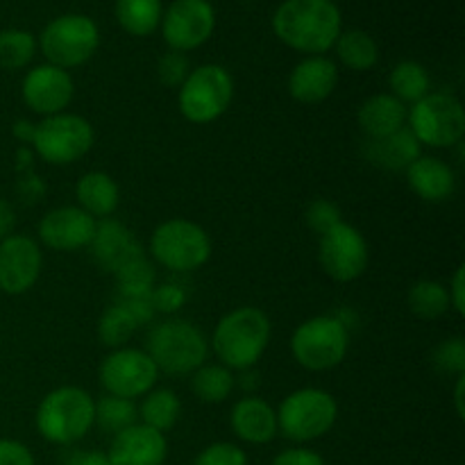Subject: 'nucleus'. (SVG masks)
<instances>
[{
  "label": "nucleus",
  "mask_w": 465,
  "mask_h": 465,
  "mask_svg": "<svg viewBox=\"0 0 465 465\" xmlns=\"http://www.w3.org/2000/svg\"><path fill=\"white\" fill-rule=\"evenodd\" d=\"M100 386L109 395L136 400L148 395L157 384V366L148 352L136 348H118L100 363Z\"/></svg>",
  "instance_id": "f8f14e48"
},
{
  "label": "nucleus",
  "mask_w": 465,
  "mask_h": 465,
  "mask_svg": "<svg viewBox=\"0 0 465 465\" xmlns=\"http://www.w3.org/2000/svg\"><path fill=\"white\" fill-rule=\"evenodd\" d=\"M77 207L94 218H109L118 209L121 191L112 175L103 171H91L82 175L75 184Z\"/></svg>",
  "instance_id": "b1692460"
},
{
  "label": "nucleus",
  "mask_w": 465,
  "mask_h": 465,
  "mask_svg": "<svg viewBox=\"0 0 465 465\" xmlns=\"http://www.w3.org/2000/svg\"><path fill=\"white\" fill-rule=\"evenodd\" d=\"M409 130L418 143L430 148H452L465 134V109L452 94H427L407 112Z\"/></svg>",
  "instance_id": "9d476101"
},
{
  "label": "nucleus",
  "mask_w": 465,
  "mask_h": 465,
  "mask_svg": "<svg viewBox=\"0 0 465 465\" xmlns=\"http://www.w3.org/2000/svg\"><path fill=\"white\" fill-rule=\"evenodd\" d=\"M193 465H248V454L234 443H212L195 457Z\"/></svg>",
  "instance_id": "4c0bfd02"
},
{
  "label": "nucleus",
  "mask_w": 465,
  "mask_h": 465,
  "mask_svg": "<svg viewBox=\"0 0 465 465\" xmlns=\"http://www.w3.org/2000/svg\"><path fill=\"white\" fill-rule=\"evenodd\" d=\"M357 118L368 141L386 139V136L395 134L404 127V123H407V104L400 103L391 94H377L371 95L359 107Z\"/></svg>",
  "instance_id": "5701e85b"
},
{
  "label": "nucleus",
  "mask_w": 465,
  "mask_h": 465,
  "mask_svg": "<svg viewBox=\"0 0 465 465\" xmlns=\"http://www.w3.org/2000/svg\"><path fill=\"white\" fill-rule=\"evenodd\" d=\"M307 223L313 232L325 234L336 223H341V209L330 200H313L307 209Z\"/></svg>",
  "instance_id": "58836bf2"
},
{
  "label": "nucleus",
  "mask_w": 465,
  "mask_h": 465,
  "mask_svg": "<svg viewBox=\"0 0 465 465\" xmlns=\"http://www.w3.org/2000/svg\"><path fill=\"white\" fill-rule=\"evenodd\" d=\"M150 254L159 266L173 272H191L203 268L212 257L209 234L193 221H166L150 236Z\"/></svg>",
  "instance_id": "0eeeda50"
},
{
  "label": "nucleus",
  "mask_w": 465,
  "mask_h": 465,
  "mask_svg": "<svg viewBox=\"0 0 465 465\" xmlns=\"http://www.w3.org/2000/svg\"><path fill=\"white\" fill-rule=\"evenodd\" d=\"M168 457V440L162 431L141 422L114 436L107 459L112 465H163Z\"/></svg>",
  "instance_id": "a211bd4d"
},
{
  "label": "nucleus",
  "mask_w": 465,
  "mask_h": 465,
  "mask_svg": "<svg viewBox=\"0 0 465 465\" xmlns=\"http://www.w3.org/2000/svg\"><path fill=\"white\" fill-rule=\"evenodd\" d=\"M136 420H139V409H136L134 400L116 398V395L107 393L95 402L94 425H98L107 434H121L127 427L136 425Z\"/></svg>",
  "instance_id": "7c9ffc66"
},
{
  "label": "nucleus",
  "mask_w": 465,
  "mask_h": 465,
  "mask_svg": "<svg viewBox=\"0 0 465 465\" xmlns=\"http://www.w3.org/2000/svg\"><path fill=\"white\" fill-rule=\"evenodd\" d=\"M89 248L98 266L109 272L116 271L132 254L143 250L139 241L134 239V234L123 223L112 221V218H103L100 223H95V232Z\"/></svg>",
  "instance_id": "412c9836"
},
{
  "label": "nucleus",
  "mask_w": 465,
  "mask_h": 465,
  "mask_svg": "<svg viewBox=\"0 0 465 465\" xmlns=\"http://www.w3.org/2000/svg\"><path fill=\"white\" fill-rule=\"evenodd\" d=\"M341 27L343 16L334 0H284L272 16L277 39L309 57L334 48Z\"/></svg>",
  "instance_id": "f257e3e1"
},
{
  "label": "nucleus",
  "mask_w": 465,
  "mask_h": 465,
  "mask_svg": "<svg viewBox=\"0 0 465 465\" xmlns=\"http://www.w3.org/2000/svg\"><path fill=\"white\" fill-rule=\"evenodd\" d=\"M339 82V68L325 54H312L295 64L289 75L291 98L302 104H318L330 98Z\"/></svg>",
  "instance_id": "6ab92c4d"
},
{
  "label": "nucleus",
  "mask_w": 465,
  "mask_h": 465,
  "mask_svg": "<svg viewBox=\"0 0 465 465\" xmlns=\"http://www.w3.org/2000/svg\"><path fill=\"white\" fill-rule=\"evenodd\" d=\"M14 225H16V213H14V207L7 203V200L0 198V241L12 236Z\"/></svg>",
  "instance_id": "a18cd8bd"
},
{
  "label": "nucleus",
  "mask_w": 465,
  "mask_h": 465,
  "mask_svg": "<svg viewBox=\"0 0 465 465\" xmlns=\"http://www.w3.org/2000/svg\"><path fill=\"white\" fill-rule=\"evenodd\" d=\"M216 12L209 0H175L162 16V35L171 50H195L213 35Z\"/></svg>",
  "instance_id": "4468645a"
},
{
  "label": "nucleus",
  "mask_w": 465,
  "mask_h": 465,
  "mask_svg": "<svg viewBox=\"0 0 465 465\" xmlns=\"http://www.w3.org/2000/svg\"><path fill=\"white\" fill-rule=\"evenodd\" d=\"M139 330L134 318L130 316L123 304H112V307L104 309V313L98 321V339L100 343L107 345V348H125L127 341L134 336V331Z\"/></svg>",
  "instance_id": "72a5a7b5"
},
{
  "label": "nucleus",
  "mask_w": 465,
  "mask_h": 465,
  "mask_svg": "<svg viewBox=\"0 0 465 465\" xmlns=\"http://www.w3.org/2000/svg\"><path fill=\"white\" fill-rule=\"evenodd\" d=\"M350 348L348 325L336 316H313L291 336V352L312 372L331 371L345 359Z\"/></svg>",
  "instance_id": "423d86ee"
},
{
  "label": "nucleus",
  "mask_w": 465,
  "mask_h": 465,
  "mask_svg": "<svg viewBox=\"0 0 465 465\" xmlns=\"http://www.w3.org/2000/svg\"><path fill=\"white\" fill-rule=\"evenodd\" d=\"M407 180L418 198L427 200V203H443V200L452 198L454 189H457L452 166L445 163L443 159L427 157V154H420L407 168Z\"/></svg>",
  "instance_id": "4be33fe9"
},
{
  "label": "nucleus",
  "mask_w": 465,
  "mask_h": 465,
  "mask_svg": "<svg viewBox=\"0 0 465 465\" xmlns=\"http://www.w3.org/2000/svg\"><path fill=\"white\" fill-rule=\"evenodd\" d=\"M95 218L80 207H57L45 213L39 223L41 243L57 252H73L91 243L95 232Z\"/></svg>",
  "instance_id": "f3484780"
},
{
  "label": "nucleus",
  "mask_w": 465,
  "mask_h": 465,
  "mask_svg": "<svg viewBox=\"0 0 465 465\" xmlns=\"http://www.w3.org/2000/svg\"><path fill=\"white\" fill-rule=\"evenodd\" d=\"M409 309L422 321H436L450 309L448 289L434 280L416 282L409 289Z\"/></svg>",
  "instance_id": "473e14b6"
},
{
  "label": "nucleus",
  "mask_w": 465,
  "mask_h": 465,
  "mask_svg": "<svg viewBox=\"0 0 465 465\" xmlns=\"http://www.w3.org/2000/svg\"><path fill=\"white\" fill-rule=\"evenodd\" d=\"M434 359V366L440 372H448V375H465V341L463 339H448L434 350L431 354Z\"/></svg>",
  "instance_id": "c9c22d12"
},
{
  "label": "nucleus",
  "mask_w": 465,
  "mask_h": 465,
  "mask_svg": "<svg viewBox=\"0 0 465 465\" xmlns=\"http://www.w3.org/2000/svg\"><path fill=\"white\" fill-rule=\"evenodd\" d=\"M230 425L232 431H234L243 443L250 445H266L280 434V430H277L275 409H272L266 400L254 398V395L239 400V402L232 407Z\"/></svg>",
  "instance_id": "aec40b11"
},
{
  "label": "nucleus",
  "mask_w": 465,
  "mask_h": 465,
  "mask_svg": "<svg viewBox=\"0 0 465 465\" xmlns=\"http://www.w3.org/2000/svg\"><path fill=\"white\" fill-rule=\"evenodd\" d=\"M150 298H153L154 312H162V313H175L177 309L184 307V302H186L184 289L177 284L154 286L153 293H150Z\"/></svg>",
  "instance_id": "ea45409f"
},
{
  "label": "nucleus",
  "mask_w": 465,
  "mask_h": 465,
  "mask_svg": "<svg viewBox=\"0 0 465 465\" xmlns=\"http://www.w3.org/2000/svg\"><path fill=\"white\" fill-rule=\"evenodd\" d=\"M66 465H112L107 454L98 452V450H89V452H75L68 459Z\"/></svg>",
  "instance_id": "49530a36"
},
{
  "label": "nucleus",
  "mask_w": 465,
  "mask_h": 465,
  "mask_svg": "<svg viewBox=\"0 0 465 465\" xmlns=\"http://www.w3.org/2000/svg\"><path fill=\"white\" fill-rule=\"evenodd\" d=\"M145 352L157 371L166 375H191L207 361L209 343L203 331L189 321L171 318L153 327Z\"/></svg>",
  "instance_id": "20e7f679"
},
{
  "label": "nucleus",
  "mask_w": 465,
  "mask_h": 465,
  "mask_svg": "<svg viewBox=\"0 0 465 465\" xmlns=\"http://www.w3.org/2000/svg\"><path fill=\"white\" fill-rule=\"evenodd\" d=\"M21 94L32 112L41 116H54L71 104L75 84L68 71L53 64H41L23 77Z\"/></svg>",
  "instance_id": "dca6fc26"
},
{
  "label": "nucleus",
  "mask_w": 465,
  "mask_h": 465,
  "mask_svg": "<svg viewBox=\"0 0 465 465\" xmlns=\"http://www.w3.org/2000/svg\"><path fill=\"white\" fill-rule=\"evenodd\" d=\"M162 0H116V18L127 35H153L162 25Z\"/></svg>",
  "instance_id": "a878e982"
},
{
  "label": "nucleus",
  "mask_w": 465,
  "mask_h": 465,
  "mask_svg": "<svg viewBox=\"0 0 465 465\" xmlns=\"http://www.w3.org/2000/svg\"><path fill=\"white\" fill-rule=\"evenodd\" d=\"M180 413V398L168 389H153L148 395H143V402H141L139 407L141 425L153 427V430L162 431V434L177 425Z\"/></svg>",
  "instance_id": "c85d7f7f"
},
{
  "label": "nucleus",
  "mask_w": 465,
  "mask_h": 465,
  "mask_svg": "<svg viewBox=\"0 0 465 465\" xmlns=\"http://www.w3.org/2000/svg\"><path fill=\"white\" fill-rule=\"evenodd\" d=\"M450 307L459 313V316H465V266H459L454 271L452 282H450L448 289Z\"/></svg>",
  "instance_id": "c03bdc74"
},
{
  "label": "nucleus",
  "mask_w": 465,
  "mask_h": 465,
  "mask_svg": "<svg viewBox=\"0 0 465 465\" xmlns=\"http://www.w3.org/2000/svg\"><path fill=\"white\" fill-rule=\"evenodd\" d=\"M275 413L280 434L293 443H312L336 425L339 404L322 389H298L286 395Z\"/></svg>",
  "instance_id": "39448f33"
},
{
  "label": "nucleus",
  "mask_w": 465,
  "mask_h": 465,
  "mask_svg": "<svg viewBox=\"0 0 465 465\" xmlns=\"http://www.w3.org/2000/svg\"><path fill=\"white\" fill-rule=\"evenodd\" d=\"M36 53V39L27 30L9 27L0 32V68L18 71L32 62Z\"/></svg>",
  "instance_id": "f704fd0d"
},
{
  "label": "nucleus",
  "mask_w": 465,
  "mask_h": 465,
  "mask_svg": "<svg viewBox=\"0 0 465 465\" xmlns=\"http://www.w3.org/2000/svg\"><path fill=\"white\" fill-rule=\"evenodd\" d=\"M95 420V400L80 386H59L41 400L36 430L48 443L73 445L84 439Z\"/></svg>",
  "instance_id": "7ed1b4c3"
},
{
  "label": "nucleus",
  "mask_w": 465,
  "mask_h": 465,
  "mask_svg": "<svg viewBox=\"0 0 465 465\" xmlns=\"http://www.w3.org/2000/svg\"><path fill=\"white\" fill-rule=\"evenodd\" d=\"M368 243L357 227L348 223H336L331 230L321 234L318 245V262L322 271L334 282H354L368 268Z\"/></svg>",
  "instance_id": "ddd939ff"
},
{
  "label": "nucleus",
  "mask_w": 465,
  "mask_h": 465,
  "mask_svg": "<svg viewBox=\"0 0 465 465\" xmlns=\"http://www.w3.org/2000/svg\"><path fill=\"white\" fill-rule=\"evenodd\" d=\"M118 304H123V307L130 312V316L134 318L136 325H145V322L153 321V316L157 313V312H154V307H153V298H150V293L121 295Z\"/></svg>",
  "instance_id": "79ce46f5"
},
{
  "label": "nucleus",
  "mask_w": 465,
  "mask_h": 465,
  "mask_svg": "<svg viewBox=\"0 0 465 465\" xmlns=\"http://www.w3.org/2000/svg\"><path fill=\"white\" fill-rule=\"evenodd\" d=\"M463 393H465V375L457 377V386H454V407H457V416L465 418V402H463Z\"/></svg>",
  "instance_id": "09e8293b"
},
{
  "label": "nucleus",
  "mask_w": 465,
  "mask_h": 465,
  "mask_svg": "<svg viewBox=\"0 0 465 465\" xmlns=\"http://www.w3.org/2000/svg\"><path fill=\"white\" fill-rule=\"evenodd\" d=\"M389 86L391 95H395L400 103L413 104L430 94V75H427V68L422 64L404 59L391 71Z\"/></svg>",
  "instance_id": "c756f323"
},
{
  "label": "nucleus",
  "mask_w": 465,
  "mask_h": 465,
  "mask_svg": "<svg viewBox=\"0 0 465 465\" xmlns=\"http://www.w3.org/2000/svg\"><path fill=\"white\" fill-rule=\"evenodd\" d=\"M0 465H36L35 454L21 440L0 439Z\"/></svg>",
  "instance_id": "a19ab883"
},
{
  "label": "nucleus",
  "mask_w": 465,
  "mask_h": 465,
  "mask_svg": "<svg viewBox=\"0 0 465 465\" xmlns=\"http://www.w3.org/2000/svg\"><path fill=\"white\" fill-rule=\"evenodd\" d=\"M41 248L35 239L12 234L0 241V291L23 295L36 284L41 272Z\"/></svg>",
  "instance_id": "2eb2a0df"
},
{
  "label": "nucleus",
  "mask_w": 465,
  "mask_h": 465,
  "mask_svg": "<svg viewBox=\"0 0 465 465\" xmlns=\"http://www.w3.org/2000/svg\"><path fill=\"white\" fill-rule=\"evenodd\" d=\"M366 154L375 166L402 171V168H409L420 157V143H418V139L411 134L409 127H402V130L386 136V139L368 141Z\"/></svg>",
  "instance_id": "393cba45"
},
{
  "label": "nucleus",
  "mask_w": 465,
  "mask_h": 465,
  "mask_svg": "<svg viewBox=\"0 0 465 465\" xmlns=\"http://www.w3.org/2000/svg\"><path fill=\"white\" fill-rule=\"evenodd\" d=\"M334 48L341 64L348 66L350 71H371L377 64V59H380V48H377L375 39L363 30L341 32Z\"/></svg>",
  "instance_id": "cd10ccee"
},
{
  "label": "nucleus",
  "mask_w": 465,
  "mask_h": 465,
  "mask_svg": "<svg viewBox=\"0 0 465 465\" xmlns=\"http://www.w3.org/2000/svg\"><path fill=\"white\" fill-rule=\"evenodd\" d=\"M191 391L204 404H221L234 391V375L223 363H203L191 372Z\"/></svg>",
  "instance_id": "bb28decb"
},
{
  "label": "nucleus",
  "mask_w": 465,
  "mask_h": 465,
  "mask_svg": "<svg viewBox=\"0 0 465 465\" xmlns=\"http://www.w3.org/2000/svg\"><path fill=\"white\" fill-rule=\"evenodd\" d=\"M100 44V32L94 18L84 14H64L50 21L39 36V48L48 64L64 68L82 66L94 57Z\"/></svg>",
  "instance_id": "1a4fd4ad"
},
{
  "label": "nucleus",
  "mask_w": 465,
  "mask_h": 465,
  "mask_svg": "<svg viewBox=\"0 0 465 465\" xmlns=\"http://www.w3.org/2000/svg\"><path fill=\"white\" fill-rule=\"evenodd\" d=\"M94 139V127L86 118L62 112L36 123L32 145L44 162L53 166H68L89 153Z\"/></svg>",
  "instance_id": "9b49d317"
},
{
  "label": "nucleus",
  "mask_w": 465,
  "mask_h": 465,
  "mask_svg": "<svg viewBox=\"0 0 465 465\" xmlns=\"http://www.w3.org/2000/svg\"><path fill=\"white\" fill-rule=\"evenodd\" d=\"M112 275L116 277L121 295H143L153 293L154 289V268L150 263V259L145 257L143 250L132 254Z\"/></svg>",
  "instance_id": "2f4dec72"
},
{
  "label": "nucleus",
  "mask_w": 465,
  "mask_h": 465,
  "mask_svg": "<svg viewBox=\"0 0 465 465\" xmlns=\"http://www.w3.org/2000/svg\"><path fill=\"white\" fill-rule=\"evenodd\" d=\"M234 98V80L221 64H203L193 68L180 86V112L195 125L216 121L230 107Z\"/></svg>",
  "instance_id": "6e6552de"
},
{
  "label": "nucleus",
  "mask_w": 465,
  "mask_h": 465,
  "mask_svg": "<svg viewBox=\"0 0 465 465\" xmlns=\"http://www.w3.org/2000/svg\"><path fill=\"white\" fill-rule=\"evenodd\" d=\"M14 136H16L18 141H23V143H32V136H35V123L18 121L16 125H14Z\"/></svg>",
  "instance_id": "de8ad7c7"
},
{
  "label": "nucleus",
  "mask_w": 465,
  "mask_h": 465,
  "mask_svg": "<svg viewBox=\"0 0 465 465\" xmlns=\"http://www.w3.org/2000/svg\"><path fill=\"white\" fill-rule=\"evenodd\" d=\"M271 321L257 307H239L225 313L213 330L212 348L218 361L230 371H250L266 352Z\"/></svg>",
  "instance_id": "f03ea898"
},
{
  "label": "nucleus",
  "mask_w": 465,
  "mask_h": 465,
  "mask_svg": "<svg viewBox=\"0 0 465 465\" xmlns=\"http://www.w3.org/2000/svg\"><path fill=\"white\" fill-rule=\"evenodd\" d=\"M189 73V59H186L184 53H177V50L162 54V59L157 62L159 82H162L163 86H168V89H175V86L184 84Z\"/></svg>",
  "instance_id": "e433bc0d"
},
{
  "label": "nucleus",
  "mask_w": 465,
  "mask_h": 465,
  "mask_svg": "<svg viewBox=\"0 0 465 465\" xmlns=\"http://www.w3.org/2000/svg\"><path fill=\"white\" fill-rule=\"evenodd\" d=\"M271 465H325L322 457L309 448H291L277 454Z\"/></svg>",
  "instance_id": "37998d69"
}]
</instances>
